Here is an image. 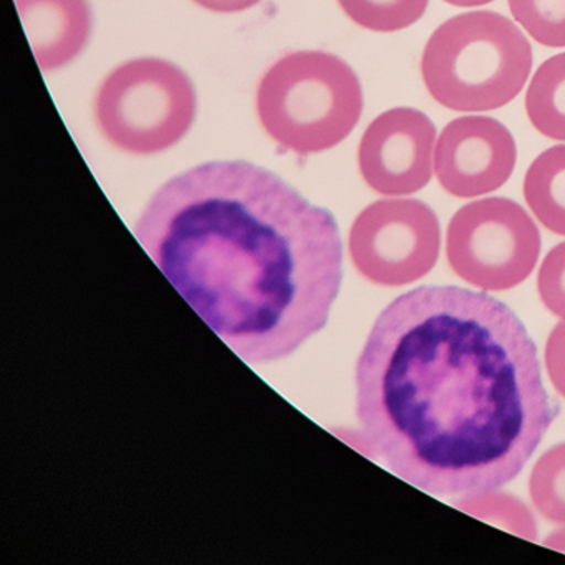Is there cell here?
Here are the masks:
<instances>
[{"label": "cell", "mask_w": 565, "mask_h": 565, "mask_svg": "<svg viewBox=\"0 0 565 565\" xmlns=\"http://www.w3.org/2000/svg\"><path fill=\"white\" fill-rule=\"evenodd\" d=\"M545 366L552 385L565 398V320L548 335L545 345Z\"/></svg>", "instance_id": "obj_18"}, {"label": "cell", "mask_w": 565, "mask_h": 565, "mask_svg": "<svg viewBox=\"0 0 565 565\" xmlns=\"http://www.w3.org/2000/svg\"><path fill=\"white\" fill-rule=\"evenodd\" d=\"M518 147L505 125L491 117L469 115L443 128L435 150V173L451 196L492 193L514 173Z\"/></svg>", "instance_id": "obj_9"}, {"label": "cell", "mask_w": 565, "mask_h": 565, "mask_svg": "<svg viewBox=\"0 0 565 565\" xmlns=\"http://www.w3.org/2000/svg\"><path fill=\"white\" fill-rule=\"evenodd\" d=\"M25 34L42 71L71 64L92 34L87 0H15Z\"/></svg>", "instance_id": "obj_10"}, {"label": "cell", "mask_w": 565, "mask_h": 565, "mask_svg": "<svg viewBox=\"0 0 565 565\" xmlns=\"http://www.w3.org/2000/svg\"><path fill=\"white\" fill-rule=\"evenodd\" d=\"M524 198L542 226L565 236V145L548 148L532 161Z\"/></svg>", "instance_id": "obj_11"}, {"label": "cell", "mask_w": 565, "mask_h": 565, "mask_svg": "<svg viewBox=\"0 0 565 565\" xmlns=\"http://www.w3.org/2000/svg\"><path fill=\"white\" fill-rule=\"evenodd\" d=\"M545 547L554 548V551L565 552V529L554 532L544 541Z\"/></svg>", "instance_id": "obj_20"}, {"label": "cell", "mask_w": 565, "mask_h": 565, "mask_svg": "<svg viewBox=\"0 0 565 565\" xmlns=\"http://www.w3.org/2000/svg\"><path fill=\"white\" fill-rule=\"evenodd\" d=\"M455 505L466 514L498 525L519 537L527 539V541H535L537 537V527H535L534 518H532L527 505L514 495L498 492V489L471 492L455 502Z\"/></svg>", "instance_id": "obj_13"}, {"label": "cell", "mask_w": 565, "mask_h": 565, "mask_svg": "<svg viewBox=\"0 0 565 565\" xmlns=\"http://www.w3.org/2000/svg\"><path fill=\"white\" fill-rule=\"evenodd\" d=\"M441 231L435 211L418 200H386L363 211L353 250L363 270L385 286H405L435 267Z\"/></svg>", "instance_id": "obj_7"}, {"label": "cell", "mask_w": 565, "mask_h": 565, "mask_svg": "<svg viewBox=\"0 0 565 565\" xmlns=\"http://www.w3.org/2000/svg\"><path fill=\"white\" fill-rule=\"evenodd\" d=\"M537 287L544 306L565 320V243L545 256L539 269Z\"/></svg>", "instance_id": "obj_17"}, {"label": "cell", "mask_w": 565, "mask_h": 565, "mask_svg": "<svg viewBox=\"0 0 565 565\" xmlns=\"http://www.w3.org/2000/svg\"><path fill=\"white\" fill-rule=\"evenodd\" d=\"M135 236L249 365L294 355L327 326L342 286V237L332 214L246 161L203 164L168 181Z\"/></svg>", "instance_id": "obj_2"}, {"label": "cell", "mask_w": 565, "mask_h": 565, "mask_svg": "<svg viewBox=\"0 0 565 565\" xmlns=\"http://www.w3.org/2000/svg\"><path fill=\"white\" fill-rule=\"evenodd\" d=\"M363 92L337 55L307 51L273 65L257 88V115L270 138L299 154L342 143L359 124Z\"/></svg>", "instance_id": "obj_4"}, {"label": "cell", "mask_w": 565, "mask_h": 565, "mask_svg": "<svg viewBox=\"0 0 565 565\" xmlns=\"http://www.w3.org/2000/svg\"><path fill=\"white\" fill-rule=\"evenodd\" d=\"M436 127L423 111L396 107L379 115L363 134L359 167L376 193H418L431 181Z\"/></svg>", "instance_id": "obj_8"}, {"label": "cell", "mask_w": 565, "mask_h": 565, "mask_svg": "<svg viewBox=\"0 0 565 565\" xmlns=\"http://www.w3.org/2000/svg\"><path fill=\"white\" fill-rule=\"evenodd\" d=\"M449 266L471 286L508 290L527 279L541 254V234L524 207L505 198L466 204L446 236Z\"/></svg>", "instance_id": "obj_6"}, {"label": "cell", "mask_w": 565, "mask_h": 565, "mask_svg": "<svg viewBox=\"0 0 565 565\" xmlns=\"http://www.w3.org/2000/svg\"><path fill=\"white\" fill-rule=\"evenodd\" d=\"M429 0H339L356 25L373 32H398L425 15Z\"/></svg>", "instance_id": "obj_14"}, {"label": "cell", "mask_w": 565, "mask_h": 565, "mask_svg": "<svg viewBox=\"0 0 565 565\" xmlns=\"http://www.w3.org/2000/svg\"><path fill=\"white\" fill-rule=\"evenodd\" d=\"M355 386L366 448L435 495L514 479L558 413L521 319L461 287L393 300L370 330Z\"/></svg>", "instance_id": "obj_1"}, {"label": "cell", "mask_w": 565, "mask_h": 565, "mask_svg": "<svg viewBox=\"0 0 565 565\" xmlns=\"http://www.w3.org/2000/svg\"><path fill=\"white\" fill-rule=\"evenodd\" d=\"M529 491L545 519L565 524V443L548 449L535 462Z\"/></svg>", "instance_id": "obj_15"}, {"label": "cell", "mask_w": 565, "mask_h": 565, "mask_svg": "<svg viewBox=\"0 0 565 565\" xmlns=\"http://www.w3.org/2000/svg\"><path fill=\"white\" fill-rule=\"evenodd\" d=\"M532 49L514 22L492 11L466 12L426 42L422 77L433 100L452 111L511 104L527 82Z\"/></svg>", "instance_id": "obj_3"}, {"label": "cell", "mask_w": 565, "mask_h": 565, "mask_svg": "<svg viewBox=\"0 0 565 565\" xmlns=\"http://www.w3.org/2000/svg\"><path fill=\"white\" fill-rule=\"evenodd\" d=\"M201 8L220 14H234L259 4L260 0H194Z\"/></svg>", "instance_id": "obj_19"}, {"label": "cell", "mask_w": 565, "mask_h": 565, "mask_svg": "<svg viewBox=\"0 0 565 565\" xmlns=\"http://www.w3.org/2000/svg\"><path fill=\"white\" fill-rule=\"evenodd\" d=\"M196 108V92L180 67L160 58H137L105 78L95 117L115 147L154 154L174 147L190 131Z\"/></svg>", "instance_id": "obj_5"}, {"label": "cell", "mask_w": 565, "mask_h": 565, "mask_svg": "<svg viewBox=\"0 0 565 565\" xmlns=\"http://www.w3.org/2000/svg\"><path fill=\"white\" fill-rule=\"evenodd\" d=\"M445 2L455 8H479V6L491 4L494 0H445Z\"/></svg>", "instance_id": "obj_21"}, {"label": "cell", "mask_w": 565, "mask_h": 565, "mask_svg": "<svg viewBox=\"0 0 565 565\" xmlns=\"http://www.w3.org/2000/svg\"><path fill=\"white\" fill-rule=\"evenodd\" d=\"M514 21L544 47H565V0H509Z\"/></svg>", "instance_id": "obj_16"}, {"label": "cell", "mask_w": 565, "mask_h": 565, "mask_svg": "<svg viewBox=\"0 0 565 565\" xmlns=\"http://www.w3.org/2000/svg\"><path fill=\"white\" fill-rule=\"evenodd\" d=\"M525 114L539 134L565 141V52L535 72L525 94Z\"/></svg>", "instance_id": "obj_12"}]
</instances>
